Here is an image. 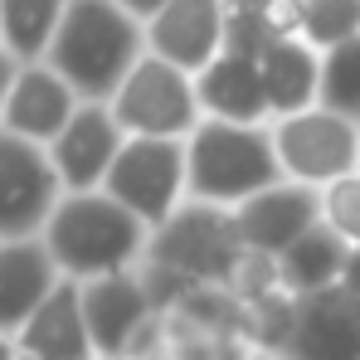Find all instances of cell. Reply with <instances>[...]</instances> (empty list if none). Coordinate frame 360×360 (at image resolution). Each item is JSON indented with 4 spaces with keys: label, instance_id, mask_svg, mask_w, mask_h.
I'll return each mask as SVG.
<instances>
[{
    "label": "cell",
    "instance_id": "obj_1",
    "mask_svg": "<svg viewBox=\"0 0 360 360\" xmlns=\"http://www.w3.org/2000/svg\"><path fill=\"white\" fill-rule=\"evenodd\" d=\"M141 54V25L122 15L112 0H68L44 63L73 88L78 103H108Z\"/></svg>",
    "mask_w": 360,
    "mask_h": 360
},
{
    "label": "cell",
    "instance_id": "obj_2",
    "mask_svg": "<svg viewBox=\"0 0 360 360\" xmlns=\"http://www.w3.org/2000/svg\"><path fill=\"white\" fill-rule=\"evenodd\" d=\"M39 243L63 283H93L141 263L146 224H136L103 190H88V195H63L54 205Z\"/></svg>",
    "mask_w": 360,
    "mask_h": 360
},
{
    "label": "cell",
    "instance_id": "obj_3",
    "mask_svg": "<svg viewBox=\"0 0 360 360\" xmlns=\"http://www.w3.org/2000/svg\"><path fill=\"white\" fill-rule=\"evenodd\" d=\"M278 156L268 127H234V122H205L185 136V200L239 210L258 190L278 185Z\"/></svg>",
    "mask_w": 360,
    "mask_h": 360
},
{
    "label": "cell",
    "instance_id": "obj_4",
    "mask_svg": "<svg viewBox=\"0 0 360 360\" xmlns=\"http://www.w3.org/2000/svg\"><path fill=\"white\" fill-rule=\"evenodd\" d=\"M103 195L146 224V234L185 200V141L161 136H122L117 156L103 176Z\"/></svg>",
    "mask_w": 360,
    "mask_h": 360
},
{
    "label": "cell",
    "instance_id": "obj_5",
    "mask_svg": "<svg viewBox=\"0 0 360 360\" xmlns=\"http://www.w3.org/2000/svg\"><path fill=\"white\" fill-rule=\"evenodd\" d=\"M108 112L122 127V136H161V141H185L200 127L195 108V83L190 73L171 68L156 54H141L136 68L122 78V88L108 98Z\"/></svg>",
    "mask_w": 360,
    "mask_h": 360
},
{
    "label": "cell",
    "instance_id": "obj_6",
    "mask_svg": "<svg viewBox=\"0 0 360 360\" xmlns=\"http://www.w3.org/2000/svg\"><path fill=\"white\" fill-rule=\"evenodd\" d=\"M268 136H273V156H278V171L292 185H331V180L351 176L360 156V127L326 108H307L292 117H273L268 122Z\"/></svg>",
    "mask_w": 360,
    "mask_h": 360
},
{
    "label": "cell",
    "instance_id": "obj_7",
    "mask_svg": "<svg viewBox=\"0 0 360 360\" xmlns=\"http://www.w3.org/2000/svg\"><path fill=\"white\" fill-rule=\"evenodd\" d=\"M234 248H239V234H234V214L229 210L180 200L176 210L146 234V253L141 258L161 263V268H176L190 283H219V273L234 258Z\"/></svg>",
    "mask_w": 360,
    "mask_h": 360
},
{
    "label": "cell",
    "instance_id": "obj_8",
    "mask_svg": "<svg viewBox=\"0 0 360 360\" xmlns=\"http://www.w3.org/2000/svg\"><path fill=\"white\" fill-rule=\"evenodd\" d=\"M59 200L63 190L44 146L0 131V243L39 239Z\"/></svg>",
    "mask_w": 360,
    "mask_h": 360
},
{
    "label": "cell",
    "instance_id": "obj_9",
    "mask_svg": "<svg viewBox=\"0 0 360 360\" xmlns=\"http://www.w3.org/2000/svg\"><path fill=\"white\" fill-rule=\"evenodd\" d=\"M122 146V127L112 122L108 103H78V112L63 122V131L44 146L63 195L103 190V176Z\"/></svg>",
    "mask_w": 360,
    "mask_h": 360
},
{
    "label": "cell",
    "instance_id": "obj_10",
    "mask_svg": "<svg viewBox=\"0 0 360 360\" xmlns=\"http://www.w3.org/2000/svg\"><path fill=\"white\" fill-rule=\"evenodd\" d=\"M78 311H83V331H88V346L98 360H122L127 346L136 341V331L156 316L141 297L136 268L78 283Z\"/></svg>",
    "mask_w": 360,
    "mask_h": 360
},
{
    "label": "cell",
    "instance_id": "obj_11",
    "mask_svg": "<svg viewBox=\"0 0 360 360\" xmlns=\"http://www.w3.org/2000/svg\"><path fill=\"white\" fill-rule=\"evenodd\" d=\"M234 214V234L243 248H258V253H283L288 243H297L307 229L321 224V200L311 185H292V180H278L268 190H258L253 200H243Z\"/></svg>",
    "mask_w": 360,
    "mask_h": 360
},
{
    "label": "cell",
    "instance_id": "obj_12",
    "mask_svg": "<svg viewBox=\"0 0 360 360\" xmlns=\"http://www.w3.org/2000/svg\"><path fill=\"white\" fill-rule=\"evenodd\" d=\"M219 30H224V0H171L161 15L141 25V44L146 54L195 78L219 54Z\"/></svg>",
    "mask_w": 360,
    "mask_h": 360
},
{
    "label": "cell",
    "instance_id": "obj_13",
    "mask_svg": "<svg viewBox=\"0 0 360 360\" xmlns=\"http://www.w3.org/2000/svg\"><path fill=\"white\" fill-rule=\"evenodd\" d=\"M73 112H78V98L49 63L44 59L20 63L15 78H10L5 108H0V131L20 136V141H34V146H49Z\"/></svg>",
    "mask_w": 360,
    "mask_h": 360
},
{
    "label": "cell",
    "instance_id": "obj_14",
    "mask_svg": "<svg viewBox=\"0 0 360 360\" xmlns=\"http://www.w3.org/2000/svg\"><path fill=\"white\" fill-rule=\"evenodd\" d=\"M278 360H360L356 302L341 288L297 297V326Z\"/></svg>",
    "mask_w": 360,
    "mask_h": 360
},
{
    "label": "cell",
    "instance_id": "obj_15",
    "mask_svg": "<svg viewBox=\"0 0 360 360\" xmlns=\"http://www.w3.org/2000/svg\"><path fill=\"white\" fill-rule=\"evenodd\" d=\"M195 108L205 122H234V127H268V103L258 83V63L214 54L195 78Z\"/></svg>",
    "mask_w": 360,
    "mask_h": 360
},
{
    "label": "cell",
    "instance_id": "obj_16",
    "mask_svg": "<svg viewBox=\"0 0 360 360\" xmlns=\"http://www.w3.org/2000/svg\"><path fill=\"white\" fill-rule=\"evenodd\" d=\"M49 253L39 239H10L0 243V336L15 341V331L34 316V307L59 288Z\"/></svg>",
    "mask_w": 360,
    "mask_h": 360
},
{
    "label": "cell",
    "instance_id": "obj_17",
    "mask_svg": "<svg viewBox=\"0 0 360 360\" xmlns=\"http://www.w3.org/2000/svg\"><path fill=\"white\" fill-rule=\"evenodd\" d=\"M15 351L30 360H93L83 311H78V283H59L34 307V316L15 331Z\"/></svg>",
    "mask_w": 360,
    "mask_h": 360
},
{
    "label": "cell",
    "instance_id": "obj_18",
    "mask_svg": "<svg viewBox=\"0 0 360 360\" xmlns=\"http://www.w3.org/2000/svg\"><path fill=\"white\" fill-rule=\"evenodd\" d=\"M316 73H321V54H316L311 44H302V39H278V44L258 59V83H263L268 122L316 108Z\"/></svg>",
    "mask_w": 360,
    "mask_h": 360
},
{
    "label": "cell",
    "instance_id": "obj_19",
    "mask_svg": "<svg viewBox=\"0 0 360 360\" xmlns=\"http://www.w3.org/2000/svg\"><path fill=\"white\" fill-rule=\"evenodd\" d=\"M341 263H346V243L336 239L326 224H316V229H307L297 243H288L278 253V283L292 297H311V292L336 288Z\"/></svg>",
    "mask_w": 360,
    "mask_h": 360
},
{
    "label": "cell",
    "instance_id": "obj_20",
    "mask_svg": "<svg viewBox=\"0 0 360 360\" xmlns=\"http://www.w3.org/2000/svg\"><path fill=\"white\" fill-rule=\"evenodd\" d=\"M68 0H0V49L15 63H39Z\"/></svg>",
    "mask_w": 360,
    "mask_h": 360
},
{
    "label": "cell",
    "instance_id": "obj_21",
    "mask_svg": "<svg viewBox=\"0 0 360 360\" xmlns=\"http://www.w3.org/2000/svg\"><path fill=\"white\" fill-rule=\"evenodd\" d=\"M292 326H297V297L288 288L239 307V336L258 356H283V346L292 341Z\"/></svg>",
    "mask_w": 360,
    "mask_h": 360
},
{
    "label": "cell",
    "instance_id": "obj_22",
    "mask_svg": "<svg viewBox=\"0 0 360 360\" xmlns=\"http://www.w3.org/2000/svg\"><path fill=\"white\" fill-rule=\"evenodd\" d=\"M316 108H326V112H336V117H346V122L360 127V34L321 54Z\"/></svg>",
    "mask_w": 360,
    "mask_h": 360
},
{
    "label": "cell",
    "instance_id": "obj_23",
    "mask_svg": "<svg viewBox=\"0 0 360 360\" xmlns=\"http://www.w3.org/2000/svg\"><path fill=\"white\" fill-rule=\"evenodd\" d=\"M243 336H219V331H200L185 316H161V356L156 360H248Z\"/></svg>",
    "mask_w": 360,
    "mask_h": 360
},
{
    "label": "cell",
    "instance_id": "obj_24",
    "mask_svg": "<svg viewBox=\"0 0 360 360\" xmlns=\"http://www.w3.org/2000/svg\"><path fill=\"white\" fill-rule=\"evenodd\" d=\"M360 34V0H302V44L316 54Z\"/></svg>",
    "mask_w": 360,
    "mask_h": 360
},
{
    "label": "cell",
    "instance_id": "obj_25",
    "mask_svg": "<svg viewBox=\"0 0 360 360\" xmlns=\"http://www.w3.org/2000/svg\"><path fill=\"white\" fill-rule=\"evenodd\" d=\"M224 297H234L239 307L248 302L268 297V292H278L283 283H278V258L273 253H258V248H234V258L224 263V273H219V283H214Z\"/></svg>",
    "mask_w": 360,
    "mask_h": 360
},
{
    "label": "cell",
    "instance_id": "obj_26",
    "mask_svg": "<svg viewBox=\"0 0 360 360\" xmlns=\"http://www.w3.org/2000/svg\"><path fill=\"white\" fill-rule=\"evenodd\" d=\"M316 200H321V224L346 243V248H360V171L321 185Z\"/></svg>",
    "mask_w": 360,
    "mask_h": 360
},
{
    "label": "cell",
    "instance_id": "obj_27",
    "mask_svg": "<svg viewBox=\"0 0 360 360\" xmlns=\"http://www.w3.org/2000/svg\"><path fill=\"white\" fill-rule=\"evenodd\" d=\"M278 44V34L268 30V20L258 10H224V30H219V54L229 59L258 63L268 49Z\"/></svg>",
    "mask_w": 360,
    "mask_h": 360
},
{
    "label": "cell",
    "instance_id": "obj_28",
    "mask_svg": "<svg viewBox=\"0 0 360 360\" xmlns=\"http://www.w3.org/2000/svg\"><path fill=\"white\" fill-rule=\"evenodd\" d=\"M136 283H141V297H146V307L156 311V316H166V311H176V302L195 288L190 278H180L176 268H161V263H136Z\"/></svg>",
    "mask_w": 360,
    "mask_h": 360
},
{
    "label": "cell",
    "instance_id": "obj_29",
    "mask_svg": "<svg viewBox=\"0 0 360 360\" xmlns=\"http://www.w3.org/2000/svg\"><path fill=\"white\" fill-rule=\"evenodd\" d=\"M278 39H302V0H268L258 10Z\"/></svg>",
    "mask_w": 360,
    "mask_h": 360
},
{
    "label": "cell",
    "instance_id": "obj_30",
    "mask_svg": "<svg viewBox=\"0 0 360 360\" xmlns=\"http://www.w3.org/2000/svg\"><path fill=\"white\" fill-rule=\"evenodd\" d=\"M336 288L346 292L351 302H360V248H346V263H341V278Z\"/></svg>",
    "mask_w": 360,
    "mask_h": 360
},
{
    "label": "cell",
    "instance_id": "obj_31",
    "mask_svg": "<svg viewBox=\"0 0 360 360\" xmlns=\"http://www.w3.org/2000/svg\"><path fill=\"white\" fill-rule=\"evenodd\" d=\"M112 5H117L122 15H131L136 25H146V20H151V15H161L171 0H112Z\"/></svg>",
    "mask_w": 360,
    "mask_h": 360
},
{
    "label": "cell",
    "instance_id": "obj_32",
    "mask_svg": "<svg viewBox=\"0 0 360 360\" xmlns=\"http://www.w3.org/2000/svg\"><path fill=\"white\" fill-rule=\"evenodd\" d=\"M15 68H20V63H15L10 54H5V49H0V108H5V93H10V78H15Z\"/></svg>",
    "mask_w": 360,
    "mask_h": 360
},
{
    "label": "cell",
    "instance_id": "obj_33",
    "mask_svg": "<svg viewBox=\"0 0 360 360\" xmlns=\"http://www.w3.org/2000/svg\"><path fill=\"white\" fill-rule=\"evenodd\" d=\"M268 0H224V10H263Z\"/></svg>",
    "mask_w": 360,
    "mask_h": 360
},
{
    "label": "cell",
    "instance_id": "obj_34",
    "mask_svg": "<svg viewBox=\"0 0 360 360\" xmlns=\"http://www.w3.org/2000/svg\"><path fill=\"white\" fill-rule=\"evenodd\" d=\"M20 356V351H15V341H10V336H0V360H15Z\"/></svg>",
    "mask_w": 360,
    "mask_h": 360
},
{
    "label": "cell",
    "instance_id": "obj_35",
    "mask_svg": "<svg viewBox=\"0 0 360 360\" xmlns=\"http://www.w3.org/2000/svg\"><path fill=\"white\" fill-rule=\"evenodd\" d=\"M248 360H278V356H258V351H253V356H248Z\"/></svg>",
    "mask_w": 360,
    "mask_h": 360
},
{
    "label": "cell",
    "instance_id": "obj_36",
    "mask_svg": "<svg viewBox=\"0 0 360 360\" xmlns=\"http://www.w3.org/2000/svg\"><path fill=\"white\" fill-rule=\"evenodd\" d=\"M356 326H360V302H356Z\"/></svg>",
    "mask_w": 360,
    "mask_h": 360
},
{
    "label": "cell",
    "instance_id": "obj_37",
    "mask_svg": "<svg viewBox=\"0 0 360 360\" xmlns=\"http://www.w3.org/2000/svg\"><path fill=\"white\" fill-rule=\"evenodd\" d=\"M15 360H30V356H15Z\"/></svg>",
    "mask_w": 360,
    "mask_h": 360
},
{
    "label": "cell",
    "instance_id": "obj_38",
    "mask_svg": "<svg viewBox=\"0 0 360 360\" xmlns=\"http://www.w3.org/2000/svg\"><path fill=\"white\" fill-rule=\"evenodd\" d=\"M356 171H360V156H356Z\"/></svg>",
    "mask_w": 360,
    "mask_h": 360
},
{
    "label": "cell",
    "instance_id": "obj_39",
    "mask_svg": "<svg viewBox=\"0 0 360 360\" xmlns=\"http://www.w3.org/2000/svg\"><path fill=\"white\" fill-rule=\"evenodd\" d=\"M146 360H156V356H146Z\"/></svg>",
    "mask_w": 360,
    "mask_h": 360
},
{
    "label": "cell",
    "instance_id": "obj_40",
    "mask_svg": "<svg viewBox=\"0 0 360 360\" xmlns=\"http://www.w3.org/2000/svg\"><path fill=\"white\" fill-rule=\"evenodd\" d=\"M93 360H98V356H93Z\"/></svg>",
    "mask_w": 360,
    "mask_h": 360
}]
</instances>
